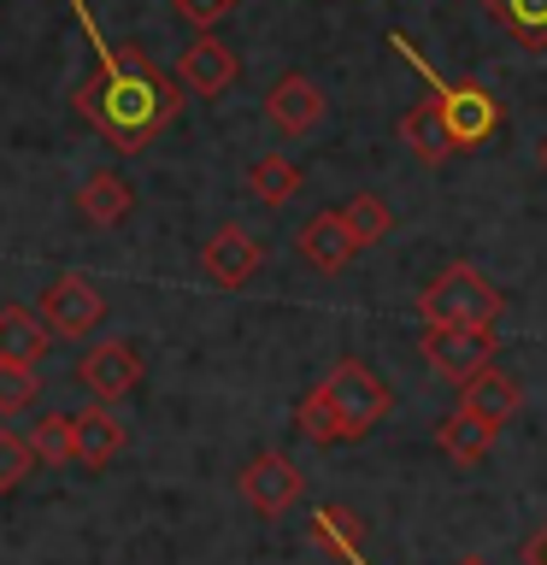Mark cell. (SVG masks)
Here are the masks:
<instances>
[{
  "label": "cell",
  "instance_id": "6da1fadb",
  "mask_svg": "<svg viewBox=\"0 0 547 565\" xmlns=\"http://www.w3.org/2000/svg\"><path fill=\"white\" fill-rule=\"evenodd\" d=\"M77 113L118 153H141L183 113V77H165L136 42H124L88 83H77Z\"/></svg>",
  "mask_w": 547,
  "mask_h": 565
},
{
  "label": "cell",
  "instance_id": "7a4b0ae2",
  "mask_svg": "<svg viewBox=\"0 0 547 565\" xmlns=\"http://www.w3.org/2000/svg\"><path fill=\"white\" fill-rule=\"evenodd\" d=\"M388 413V383L371 371L365 360H342L324 383L300 401V430L318 448H335V441H360L383 424Z\"/></svg>",
  "mask_w": 547,
  "mask_h": 565
},
{
  "label": "cell",
  "instance_id": "3957f363",
  "mask_svg": "<svg viewBox=\"0 0 547 565\" xmlns=\"http://www.w3.org/2000/svg\"><path fill=\"white\" fill-rule=\"evenodd\" d=\"M506 295L476 271V265H448L430 289L418 295V318L430 330H494Z\"/></svg>",
  "mask_w": 547,
  "mask_h": 565
},
{
  "label": "cell",
  "instance_id": "277c9868",
  "mask_svg": "<svg viewBox=\"0 0 547 565\" xmlns=\"http://www.w3.org/2000/svg\"><path fill=\"white\" fill-rule=\"evenodd\" d=\"M418 348H423V365H430L441 383H459V388H465L476 371L494 365L501 335H494V330H430V324H423Z\"/></svg>",
  "mask_w": 547,
  "mask_h": 565
},
{
  "label": "cell",
  "instance_id": "5b68a950",
  "mask_svg": "<svg viewBox=\"0 0 547 565\" xmlns=\"http://www.w3.org/2000/svg\"><path fill=\"white\" fill-rule=\"evenodd\" d=\"M236 489H242V501L259 512V519H282L294 501H300V489H307V477H300V466L289 454H254L242 466L236 477Z\"/></svg>",
  "mask_w": 547,
  "mask_h": 565
},
{
  "label": "cell",
  "instance_id": "8992f818",
  "mask_svg": "<svg viewBox=\"0 0 547 565\" xmlns=\"http://www.w3.org/2000/svg\"><path fill=\"white\" fill-rule=\"evenodd\" d=\"M441 113H448V130L459 141V153H471V148H483V141L501 136V124H506V106L494 88L483 83H453V88H441Z\"/></svg>",
  "mask_w": 547,
  "mask_h": 565
},
{
  "label": "cell",
  "instance_id": "52a82bcc",
  "mask_svg": "<svg viewBox=\"0 0 547 565\" xmlns=\"http://www.w3.org/2000/svg\"><path fill=\"white\" fill-rule=\"evenodd\" d=\"M77 383L88 388L95 401H124V395H136V383H141V348L136 342H124V335H112V342H95L77 360Z\"/></svg>",
  "mask_w": 547,
  "mask_h": 565
},
{
  "label": "cell",
  "instance_id": "ba28073f",
  "mask_svg": "<svg viewBox=\"0 0 547 565\" xmlns=\"http://www.w3.org/2000/svg\"><path fill=\"white\" fill-rule=\"evenodd\" d=\"M35 312L47 318L53 335H88V330L100 324L106 300H100V289H95V282H88L83 271H65V277H53L47 289H42Z\"/></svg>",
  "mask_w": 547,
  "mask_h": 565
},
{
  "label": "cell",
  "instance_id": "9c48e42d",
  "mask_svg": "<svg viewBox=\"0 0 547 565\" xmlns=\"http://www.w3.org/2000/svg\"><path fill=\"white\" fill-rule=\"evenodd\" d=\"M236 71H242L236 47H224L212 30H194V42L176 53V77H183V88L194 100H218L224 88L236 83Z\"/></svg>",
  "mask_w": 547,
  "mask_h": 565
},
{
  "label": "cell",
  "instance_id": "30bf717a",
  "mask_svg": "<svg viewBox=\"0 0 547 565\" xmlns=\"http://www.w3.org/2000/svg\"><path fill=\"white\" fill-rule=\"evenodd\" d=\"M324 113H330L324 88H318L312 77H300V71L277 77L271 95H265V118H271L282 136H312L318 124H324Z\"/></svg>",
  "mask_w": 547,
  "mask_h": 565
},
{
  "label": "cell",
  "instance_id": "8fae6325",
  "mask_svg": "<svg viewBox=\"0 0 547 565\" xmlns=\"http://www.w3.org/2000/svg\"><path fill=\"white\" fill-rule=\"evenodd\" d=\"M294 254L307 259L312 271L335 277V271H347V265H353V254H365V247H360V236L347 230V218H342V212H318V218H307V230L294 236Z\"/></svg>",
  "mask_w": 547,
  "mask_h": 565
},
{
  "label": "cell",
  "instance_id": "7c38bea8",
  "mask_svg": "<svg viewBox=\"0 0 547 565\" xmlns=\"http://www.w3.org/2000/svg\"><path fill=\"white\" fill-rule=\"evenodd\" d=\"M259 242L247 236L242 224H218L206 236V247H201V265H206V277L218 282V289H242V282H254V271H259Z\"/></svg>",
  "mask_w": 547,
  "mask_h": 565
},
{
  "label": "cell",
  "instance_id": "4fadbf2b",
  "mask_svg": "<svg viewBox=\"0 0 547 565\" xmlns=\"http://www.w3.org/2000/svg\"><path fill=\"white\" fill-rule=\"evenodd\" d=\"M400 141L412 148L418 166H441L448 153H459V141L448 130V113H441V95L406 106V113H400Z\"/></svg>",
  "mask_w": 547,
  "mask_h": 565
},
{
  "label": "cell",
  "instance_id": "5bb4252c",
  "mask_svg": "<svg viewBox=\"0 0 547 565\" xmlns=\"http://www.w3.org/2000/svg\"><path fill=\"white\" fill-rule=\"evenodd\" d=\"M47 348H53L47 318L35 312V307H18V300H7V307H0V360H12V365H42Z\"/></svg>",
  "mask_w": 547,
  "mask_h": 565
},
{
  "label": "cell",
  "instance_id": "9a60e30c",
  "mask_svg": "<svg viewBox=\"0 0 547 565\" xmlns=\"http://www.w3.org/2000/svg\"><path fill=\"white\" fill-rule=\"evenodd\" d=\"M77 206H83V218L88 224H100V230H112L130 218V206H136V189H130V177H118L112 166L106 171H88L83 177V189H77Z\"/></svg>",
  "mask_w": 547,
  "mask_h": 565
},
{
  "label": "cell",
  "instance_id": "2e32d148",
  "mask_svg": "<svg viewBox=\"0 0 547 565\" xmlns=\"http://www.w3.org/2000/svg\"><path fill=\"white\" fill-rule=\"evenodd\" d=\"M494 436H501V424L476 418L471 406H453L448 418H436V448L448 459H459V466H476V459L494 448Z\"/></svg>",
  "mask_w": 547,
  "mask_h": 565
},
{
  "label": "cell",
  "instance_id": "e0dca14e",
  "mask_svg": "<svg viewBox=\"0 0 547 565\" xmlns=\"http://www.w3.org/2000/svg\"><path fill=\"white\" fill-rule=\"evenodd\" d=\"M124 454V418L106 401H95L88 413H77V459L88 471H106Z\"/></svg>",
  "mask_w": 547,
  "mask_h": 565
},
{
  "label": "cell",
  "instance_id": "ac0fdd59",
  "mask_svg": "<svg viewBox=\"0 0 547 565\" xmlns=\"http://www.w3.org/2000/svg\"><path fill=\"white\" fill-rule=\"evenodd\" d=\"M459 406H471V413L489 418V424H506L524 406V383L512 377V371L489 365V371H476V377L465 383V401H459Z\"/></svg>",
  "mask_w": 547,
  "mask_h": 565
},
{
  "label": "cell",
  "instance_id": "d6986e66",
  "mask_svg": "<svg viewBox=\"0 0 547 565\" xmlns=\"http://www.w3.org/2000/svg\"><path fill=\"white\" fill-rule=\"evenodd\" d=\"M30 448L42 466H65V459H77V413H35L30 424Z\"/></svg>",
  "mask_w": 547,
  "mask_h": 565
},
{
  "label": "cell",
  "instance_id": "ffe728a7",
  "mask_svg": "<svg viewBox=\"0 0 547 565\" xmlns=\"http://www.w3.org/2000/svg\"><path fill=\"white\" fill-rule=\"evenodd\" d=\"M247 189H254L265 206H289L300 194V166H294V159H282V153H265V159L247 166Z\"/></svg>",
  "mask_w": 547,
  "mask_h": 565
},
{
  "label": "cell",
  "instance_id": "44dd1931",
  "mask_svg": "<svg viewBox=\"0 0 547 565\" xmlns=\"http://www.w3.org/2000/svg\"><path fill=\"white\" fill-rule=\"evenodd\" d=\"M524 47H547V0H483Z\"/></svg>",
  "mask_w": 547,
  "mask_h": 565
},
{
  "label": "cell",
  "instance_id": "7402d4cb",
  "mask_svg": "<svg viewBox=\"0 0 547 565\" xmlns=\"http://www.w3.org/2000/svg\"><path fill=\"white\" fill-rule=\"evenodd\" d=\"M342 218H347L353 236H360V247H377L388 230H395V212L383 206V194H353V201L342 206Z\"/></svg>",
  "mask_w": 547,
  "mask_h": 565
},
{
  "label": "cell",
  "instance_id": "603a6c76",
  "mask_svg": "<svg viewBox=\"0 0 547 565\" xmlns=\"http://www.w3.org/2000/svg\"><path fill=\"white\" fill-rule=\"evenodd\" d=\"M35 401H42V377H35V365L0 360V413L18 418V413H30Z\"/></svg>",
  "mask_w": 547,
  "mask_h": 565
},
{
  "label": "cell",
  "instance_id": "cb8c5ba5",
  "mask_svg": "<svg viewBox=\"0 0 547 565\" xmlns=\"http://www.w3.org/2000/svg\"><path fill=\"white\" fill-rule=\"evenodd\" d=\"M42 466L30 448V436H18V430H0V494L18 489V483H30V471Z\"/></svg>",
  "mask_w": 547,
  "mask_h": 565
},
{
  "label": "cell",
  "instance_id": "d4e9b609",
  "mask_svg": "<svg viewBox=\"0 0 547 565\" xmlns=\"http://www.w3.org/2000/svg\"><path fill=\"white\" fill-rule=\"evenodd\" d=\"M312 536L330 542V547H360L365 542V524L353 519V512H342V507H324V512H318V524H312Z\"/></svg>",
  "mask_w": 547,
  "mask_h": 565
},
{
  "label": "cell",
  "instance_id": "484cf974",
  "mask_svg": "<svg viewBox=\"0 0 547 565\" xmlns=\"http://www.w3.org/2000/svg\"><path fill=\"white\" fill-rule=\"evenodd\" d=\"M171 12L183 18L189 30H218L229 12H236V0H171Z\"/></svg>",
  "mask_w": 547,
  "mask_h": 565
},
{
  "label": "cell",
  "instance_id": "4316f807",
  "mask_svg": "<svg viewBox=\"0 0 547 565\" xmlns=\"http://www.w3.org/2000/svg\"><path fill=\"white\" fill-rule=\"evenodd\" d=\"M524 565H547V524L524 542Z\"/></svg>",
  "mask_w": 547,
  "mask_h": 565
},
{
  "label": "cell",
  "instance_id": "83f0119b",
  "mask_svg": "<svg viewBox=\"0 0 547 565\" xmlns=\"http://www.w3.org/2000/svg\"><path fill=\"white\" fill-rule=\"evenodd\" d=\"M459 565H489V559H476V554H465V559H459Z\"/></svg>",
  "mask_w": 547,
  "mask_h": 565
},
{
  "label": "cell",
  "instance_id": "f1b7e54d",
  "mask_svg": "<svg viewBox=\"0 0 547 565\" xmlns=\"http://www.w3.org/2000/svg\"><path fill=\"white\" fill-rule=\"evenodd\" d=\"M541 166H547V141H541Z\"/></svg>",
  "mask_w": 547,
  "mask_h": 565
}]
</instances>
